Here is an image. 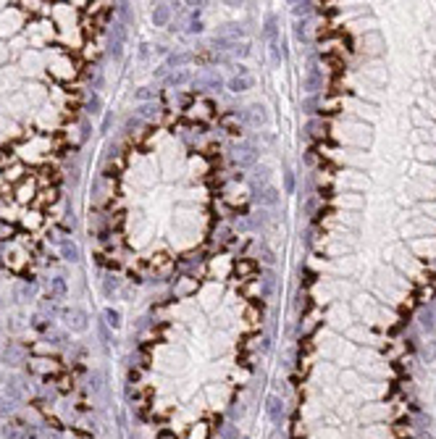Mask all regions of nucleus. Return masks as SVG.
I'll use <instances>...</instances> for the list:
<instances>
[{
  "label": "nucleus",
  "instance_id": "obj_21",
  "mask_svg": "<svg viewBox=\"0 0 436 439\" xmlns=\"http://www.w3.org/2000/svg\"><path fill=\"white\" fill-rule=\"evenodd\" d=\"M32 192H34V190H32V184H29V187H27V184H24V187H21V190H19V200H21V203H27V200H32Z\"/></svg>",
  "mask_w": 436,
  "mask_h": 439
},
{
  "label": "nucleus",
  "instance_id": "obj_6",
  "mask_svg": "<svg viewBox=\"0 0 436 439\" xmlns=\"http://www.w3.org/2000/svg\"><path fill=\"white\" fill-rule=\"evenodd\" d=\"M168 19H171V8H168L166 3L155 6V11H153V24H155V27H166Z\"/></svg>",
  "mask_w": 436,
  "mask_h": 439
},
{
  "label": "nucleus",
  "instance_id": "obj_10",
  "mask_svg": "<svg viewBox=\"0 0 436 439\" xmlns=\"http://www.w3.org/2000/svg\"><path fill=\"white\" fill-rule=\"evenodd\" d=\"M32 371L34 374H53L55 366L50 361H45V358H37V361H32Z\"/></svg>",
  "mask_w": 436,
  "mask_h": 439
},
{
  "label": "nucleus",
  "instance_id": "obj_18",
  "mask_svg": "<svg viewBox=\"0 0 436 439\" xmlns=\"http://www.w3.org/2000/svg\"><path fill=\"white\" fill-rule=\"evenodd\" d=\"M221 436H224V439H239V426L226 423L224 429H221Z\"/></svg>",
  "mask_w": 436,
  "mask_h": 439
},
{
  "label": "nucleus",
  "instance_id": "obj_22",
  "mask_svg": "<svg viewBox=\"0 0 436 439\" xmlns=\"http://www.w3.org/2000/svg\"><path fill=\"white\" fill-rule=\"evenodd\" d=\"M97 108H100V98L92 95V100L87 103V111H89V113H97Z\"/></svg>",
  "mask_w": 436,
  "mask_h": 439
},
{
  "label": "nucleus",
  "instance_id": "obj_7",
  "mask_svg": "<svg viewBox=\"0 0 436 439\" xmlns=\"http://www.w3.org/2000/svg\"><path fill=\"white\" fill-rule=\"evenodd\" d=\"M32 292H34V287H32V284H27V282L16 284V290H14V297H16V303H27V300L32 297Z\"/></svg>",
  "mask_w": 436,
  "mask_h": 439
},
{
  "label": "nucleus",
  "instance_id": "obj_16",
  "mask_svg": "<svg viewBox=\"0 0 436 439\" xmlns=\"http://www.w3.org/2000/svg\"><path fill=\"white\" fill-rule=\"evenodd\" d=\"M347 321H350V316H347V310H344L342 305L334 310V313H331V323H334V326H344Z\"/></svg>",
  "mask_w": 436,
  "mask_h": 439
},
{
  "label": "nucleus",
  "instance_id": "obj_1",
  "mask_svg": "<svg viewBox=\"0 0 436 439\" xmlns=\"http://www.w3.org/2000/svg\"><path fill=\"white\" fill-rule=\"evenodd\" d=\"M87 321H89V316L76 305L63 310V323H66V329H71V331H87V326H89Z\"/></svg>",
  "mask_w": 436,
  "mask_h": 439
},
{
  "label": "nucleus",
  "instance_id": "obj_17",
  "mask_svg": "<svg viewBox=\"0 0 436 439\" xmlns=\"http://www.w3.org/2000/svg\"><path fill=\"white\" fill-rule=\"evenodd\" d=\"M119 290V279H116V276H105V284H102V292H105L108 297H111V292H116Z\"/></svg>",
  "mask_w": 436,
  "mask_h": 439
},
{
  "label": "nucleus",
  "instance_id": "obj_13",
  "mask_svg": "<svg viewBox=\"0 0 436 439\" xmlns=\"http://www.w3.org/2000/svg\"><path fill=\"white\" fill-rule=\"evenodd\" d=\"M418 252H426V255H436V239H418L415 242Z\"/></svg>",
  "mask_w": 436,
  "mask_h": 439
},
{
  "label": "nucleus",
  "instance_id": "obj_19",
  "mask_svg": "<svg viewBox=\"0 0 436 439\" xmlns=\"http://www.w3.org/2000/svg\"><path fill=\"white\" fill-rule=\"evenodd\" d=\"M226 271H229V260H226V258H221V260H213V274L224 276Z\"/></svg>",
  "mask_w": 436,
  "mask_h": 439
},
{
  "label": "nucleus",
  "instance_id": "obj_29",
  "mask_svg": "<svg viewBox=\"0 0 436 439\" xmlns=\"http://www.w3.org/2000/svg\"><path fill=\"white\" fill-rule=\"evenodd\" d=\"M426 211L428 213H436V205H426Z\"/></svg>",
  "mask_w": 436,
  "mask_h": 439
},
{
  "label": "nucleus",
  "instance_id": "obj_4",
  "mask_svg": "<svg viewBox=\"0 0 436 439\" xmlns=\"http://www.w3.org/2000/svg\"><path fill=\"white\" fill-rule=\"evenodd\" d=\"M266 413H268V418L273 421V423H281V418H284V402L279 400V397H268L266 400Z\"/></svg>",
  "mask_w": 436,
  "mask_h": 439
},
{
  "label": "nucleus",
  "instance_id": "obj_25",
  "mask_svg": "<svg viewBox=\"0 0 436 439\" xmlns=\"http://www.w3.org/2000/svg\"><path fill=\"white\" fill-rule=\"evenodd\" d=\"M420 158H436V150L433 147H420Z\"/></svg>",
  "mask_w": 436,
  "mask_h": 439
},
{
  "label": "nucleus",
  "instance_id": "obj_14",
  "mask_svg": "<svg viewBox=\"0 0 436 439\" xmlns=\"http://www.w3.org/2000/svg\"><path fill=\"white\" fill-rule=\"evenodd\" d=\"M63 295H66V282H63V279H53L50 300H53V303H58V300H63Z\"/></svg>",
  "mask_w": 436,
  "mask_h": 439
},
{
  "label": "nucleus",
  "instance_id": "obj_5",
  "mask_svg": "<svg viewBox=\"0 0 436 439\" xmlns=\"http://www.w3.org/2000/svg\"><path fill=\"white\" fill-rule=\"evenodd\" d=\"M61 258L63 260H68V263H76L79 260V247L74 245V242L71 239H61Z\"/></svg>",
  "mask_w": 436,
  "mask_h": 439
},
{
  "label": "nucleus",
  "instance_id": "obj_3",
  "mask_svg": "<svg viewBox=\"0 0 436 439\" xmlns=\"http://www.w3.org/2000/svg\"><path fill=\"white\" fill-rule=\"evenodd\" d=\"M6 397H11L14 402H21L27 397V384L21 376H8V384H6Z\"/></svg>",
  "mask_w": 436,
  "mask_h": 439
},
{
  "label": "nucleus",
  "instance_id": "obj_11",
  "mask_svg": "<svg viewBox=\"0 0 436 439\" xmlns=\"http://www.w3.org/2000/svg\"><path fill=\"white\" fill-rule=\"evenodd\" d=\"M250 87H252V79H247V76H242V79L234 76L232 82H229V90H232V92H245V90H250Z\"/></svg>",
  "mask_w": 436,
  "mask_h": 439
},
{
  "label": "nucleus",
  "instance_id": "obj_20",
  "mask_svg": "<svg viewBox=\"0 0 436 439\" xmlns=\"http://www.w3.org/2000/svg\"><path fill=\"white\" fill-rule=\"evenodd\" d=\"M21 166H14V168H6V179H11V182H16V179H21Z\"/></svg>",
  "mask_w": 436,
  "mask_h": 439
},
{
  "label": "nucleus",
  "instance_id": "obj_8",
  "mask_svg": "<svg viewBox=\"0 0 436 439\" xmlns=\"http://www.w3.org/2000/svg\"><path fill=\"white\" fill-rule=\"evenodd\" d=\"M14 413H16V402L3 395V397H0V418H11Z\"/></svg>",
  "mask_w": 436,
  "mask_h": 439
},
{
  "label": "nucleus",
  "instance_id": "obj_2",
  "mask_svg": "<svg viewBox=\"0 0 436 439\" xmlns=\"http://www.w3.org/2000/svg\"><path fill=\"white\" fill-rule=\"evenodd\" d=\"M24 358H27L24 347H19L16 342H8L6 347L0 350V361H3L6 366H21V363H24Z\"/></svg>",
  "mask_w": 436,
  "mask_h": 439
},
{
  "label": "nucleus",
  "instance_id": "obj_27",
  "mask_svg": "<svg viewBox=\"0 0 436 439\" xmlns=\"http://www.w3.org/2000/svg\"><path fill=\"white\" fill-rule=\"evenodd\" d=\"M192 290V282H181L179 284V292H189Z\"/></svg>",
  "mask_w": 436,
  "mask_h": 439
},
{
  "label": "nucleus",
  "instance_id": "obj_24",
  "mask_svg": "<svg viewBox=\"0 0 436 439\" xmlns=\"http://www.w3.org/2000/svg\"><path fill=\"white\" fill-rule=\"evenodd\" d=\"M360 198H339V205H360Z\"/></svg>",
  "mask_w": 436,
  "mask_h": 439
},
{
  "label": "nucleus",
  "instance_id": "obj_28",
  "mask_svg": "<svg viewBox=\"0 0 436 439\" xmlns=\"http://www.w3.org/2000/svg\"><path fill=\"white\" fill-rule=\"evenodd\" d=\"M160 439H176V436L171 434V431H163V434H160Z\"/></svg>",
  "mask_w": 436,
  "mask_h": 439
},
{
  "label": "nucleus",
  "instance_id": "obj_9",
  "mask_svg": "<svg viewBox=\"0 0 436 439\" xmlns=\"http://www.w3.org/2000/svg\"><path fill=\"white\" fill-rule=\"evenodd\" d=\"M250 124L252 126H260V124H266V111H263V106H250Z\"/></svg>",
  "mask_w": 436,
  "mask_h": 439
},
{
  "label": "nucleus",
  "instance_id": "obj_23",
  "mask_svg": "<svg viewBox=\"0 0 436 439\" xmlns=\"http://www.w3.org/2000/svg\"><path fill=\"white\" fill-rule=\"evenodd\" d=\"M187 71H179V74H174V76H171V82H174V84H181V82H187Z\"/></svg>",
  "mask_w": 436,
  "mask_h": 439
},
{
  "label": "nucleus",
  "instance_id": "obj_15",
  "mask_svg": "<svg viewBox=\"0 0 436 439\" xmlns=\"http://www.w3.org/2000/svg\"><path fill=\"white\" fill-rule=\"evenodd\" d=\"M105 326H113V329H119L121 326V313L119 310H113V308H105Z\"/></svg>",
  "mask_w": 436,
  "mask_h": 439
},
{
  "label": "nucleus",
  "instance_id": "obj_26",
  "mask_svg": "<svg viewBox=\"0 0 436 439\" xmlns=\"http://www.w3.org/2000/svg\"><path fill=\"white\" fill-rule=\"evenodd\" d=\"M250 269H252V263H239V269H237V271H239V274H247Z\"/></svg>",
  "mask_w": 436,
  "mask_h": 439
},
{
  "label": "nucleus",
  "instance_id": "obj_12",
  "mask_svg": "<svg viewBox=\"0 0 436 439\" xmlns=\"http://www.w3.org/2000/svg\"><path fill=\"white\" fill-rule=\"evenodd\" d=\"M0 436H3V439H21V426H16V423H3Z\"/></svg>",
  "mask_w": 436,
  "mask_h": 439
}]
</instances>
